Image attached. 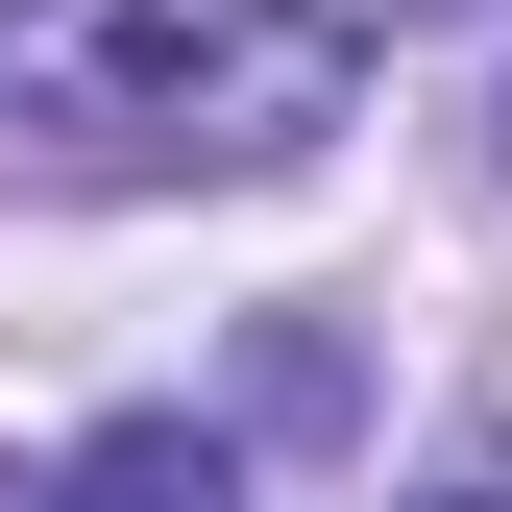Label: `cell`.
I'll use <instances>...</instances> for the list:
<instances>
[{
    "label": "cell",
    "instance_id": "6da1fadb",
    "mask_svg": "<svg viewBox=\"0 0 512 512\" xmlns=\"http://www.w3.org/2000/svg\"><path fill=\"white\" fill-rule=\"evenodd\" d=\"M366 74V0H0V122L49 171H269Z\"/></svg>",
    "mask_w": 512,
    "mask_h": 512
},
{
    "label": "cell",
    "instance_id": "7a4b0ae2",
    "mask_svg": "<svg viewBox=\"0 0 512 512\" xmlns=\"http://www.w3.org/2000/svg\"><path fill=\"white\" fill-rule=\"evenodd\" d=\"M49 512H244V464L196 415H122V439H74V464H49Z\"/></svg>",
    "mask_w": 512,
    "mask_h": 512
},
{
    "label": "cell",
    "instance_id": "3957f363",
    "mask_svg": "<svg viewBox=\"0 0 512 512\" xmlns=\"http://www.w3.org/2000/svg\"><path fill=\"white\" fill-rule=\"evenodd\" d=\"M415 512H512V464H464V488H415Z\"/></svg>",
    "mask_w": 512,
    "mask_h": 512
}]
</instances>
